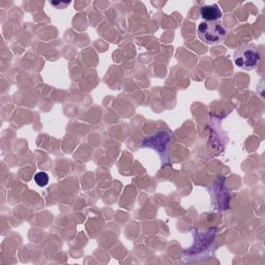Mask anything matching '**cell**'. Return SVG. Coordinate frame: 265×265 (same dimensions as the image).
<instances>
[{
	"label": "cell",
	"instance_id": "6da1fadb",
	"mask_svg": "<svg viewBox=\"0 0 265 265\" xmlns=\"http://www.w3.org/2000/svg\"><path fill=\"white\" fill-rule=\"evenodd\" d=\"M197 33L199 39L207 45H217L226 39L228 29L220 21H204L198 25Z\"/></svg>",
	"mask_w": 265,
	"mask_h": 265
},
{
	"label": "cell",
	"instance_id": "7a4b0ae2",
	"mask_svg": "<svg viewBox=\"0 0 265 265\" xmlns=\"http://www.w3.org/2000/svg\"><path fill=\"white\" fill-rule=\"evenodd\" d=\"M261 59L260 52L256 45L249 44V45L241 46L233 54V60L238 68L252 71L259 64Z\"/></svg>",
	"mask_w": 265,
	"mask_h": 265
},
{
	"label": "cell",
	"instance_id": "3957f363",
	"mask_svg": "<svg viewBox=\"0 0 265 265\" xmlns=\"http://www.w3.org/2000/svg\"><path fill=\"white\" fill-rule=\"evenodd\" d=\"M200 14H201V17L207 22L219 21L223 17V14L222 12H221V9L218 4H209V5L202 6Z\"/></svg>",
	"mask_w": 265,
	"mask_h": 265
},
{
	"label": "cell",
	"instance_id": "277c9868",
	"mask_svg": "<svg viewBox=\"0 0 265 265\" xmlns=\"http://www.w3.org/2000/svg\"><path fill=\"white\" fill-rule=\"evenodd\" d=\"M35 181L39 186H46L49 182V176L46 172H39L35 176Z\"/></svg>",
	"mask_w": 265,
	"mask_h": 265
},
{
	"label": "cell",
	"instance_id": "5b68a950",
	"mask_svg": "<svg viewBox=\"0 0 265 265\" xmlns=\"http://www.w3.org/2000/svg\"><path fill=\"white\" fill-rule=\"evenodd\" d=\"M70 1L69 2H62V1H51V4L56 6L57 8H65L68 5H70Z\"/></svg>",
	"mask_w": 265,
	"mask_h": 265
}]
</instances>
